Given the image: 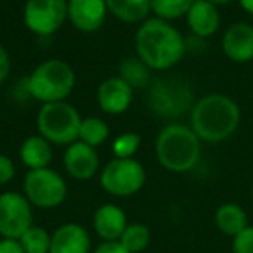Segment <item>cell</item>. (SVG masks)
<instances>
[{"label": "cell", "mask_w": 253, "mask_h": 253, "mask_svg": "<svg viewBox=\"0 0 253 253\" xmlns=\"http://www.w3.org/2000/svg\"><path fill=\"white\" fill-rule=\"evenodd\" d=\"M135 56L153 71H169L184 59L187 42L179 28L160 18H148L137 26Z\"/></svg>", "instance_id": "6da1fadb"}, {"label": "cell", "mask_w": 253, "mask_h": 253, "mask_svg": "<svg viewBox=\"0 0 253 253\" xmlns=\"http://www.w3.org/2000/svg\"><path fill=\"white\" fill-rule=\"evenodd\" d=\"M241 109L238 102L225 94H207L194 102L189 113V126L201 142L218 144L238 132Z\"/></svg>", "instance_id": "7a4b0ae2"}, {"label": "cell", "mask_w": 253, "mask_h": 253, "mask_svg": "<svg viewBox=\"0 0 253 253\" xmlns=\"http://www.w3.org/2000/svg\"><path fill=\"white\" fill-rule=\"evenodd\" d=\"M156 160L172 173H187L200 163L201 139L189 125L170 122L158 132L155 142Z\"/></svg>", "instance_id": "3957f363"}, {"label": "cell", "mask_w": 253, "mask_h": 253, "mask_svg": "<svg viewBox=\"0 0 253 253\" xmlns=\"http://www.w3.org/2000/svg\"><path fill=\"white\" fill-rule=\"evenodd\" d=\"M26 92L32 99L49 102L66 101L77 85V73L73 66L63 59H47L33 68L25 78Z\"/></svg>", "instance_id": "277c9868"}, {"label": "cell", "mask_w": 253, "mask_h": 253, "mask_svg": "<svg viewBox=\"0 0 253 253\" xmlns=\"http://www.w3.org/2000/svg\"><path fill=\"white\" fill-rule=\"evenodd\" d=\"M194 102V92L189 82L180 77L158 78L148 87L149 109L169 122H177L180 116L191 113Z\"/></svg>", "instance_id": "5b68a950"}, {"label": "cell", "mask_w": 253, "mask_h": 253, "mask_svg": "<svg viewBox=\"0 0 253 253\" xmlns=\"http://www.w3.org/2000/svg\"><path fill=\"white\" fill-rule=\"evenodd\" d=\"M82 116L68 101L42 104L37 113V130L52 146H64L78 141Z\"/></svg>", "instance_id": "8992f818"}, {"label": "cell", "mask_w": 253, "mask_h": 253, "mask_svg": "<svg viewBox=\"0 0 253 253\" xmlns=\"http://www.w3.org/2000/svg\"><path fill=\"white\" fill-rule=\"evenodd\" d=\"M102 191L115 198H130L146 184V169L135 158H113L99 170Z\"/></svg>", "instance_id": "52a82bcc"}, {"label": "cell", "mask_w": 253, "mask_h": 253, "mask_svg": "<svg viewBox=\"0 0 253 253\" xmlns=\"http://www.w3.org/2000/svg\"><path fill=\"white\" fill-rule=\"evenodd\" d=\"M23 194L33 207L52 210L64 203L68 196L66 179L54 169L28 170L23 180Z\"/></svg>", "instance_id": "ba28073f"}, {"label": "cell", "mask_w": 253, "mask_h": 253, "mask_svg": "<svg viewBox=\"0 0 253 253\" xmlns=\"http://www.w3.org/2000/svg\"><path fill=\"white\" fill-rule=\"evenodd\" d=\"M25 26L37 37H52L68 21V0H26Z\"/></svg>", "instance_id": "9c48e42d"}, {"label": "cell", "mask_w": 253, "mask_h": 253, "mask_svg": "<svg viewBox=\"0 0 253 253\" xmlns=\"http://www.w3.org/2000/svg\"><path fill=\"white\" fill-rule=\"evenodd\" d=\"M33 225V205L23 193L0 194V238L19 239Z\"/></svg>", "instance_id": "30bf717a"}, {"label": "cell", "mask_w": 253, "mask_h": 253, "mask_svg": "<svg viewBox=\"0 0 253 253\" xmlns=\"http://www.w3.org/2000/svg\"><path fill=\"white\" fill-rule=\"evenodd\" d=\"M97 106L109 116L123 115L134 101V88L122 77H109L97 87Z\"/></svg>", "instance_id": "8fae6325"}, {"label": "cell", "mask_w": 253, "mask_h": 253, "mask_svg": "<svg viewBox=\"0 0 253 253\" xmlns=\"http://www.w3.org/2000/svg\"><path fill=\"white\" fill-rule=\"evenodd\" d=\"M63 165L66 173L75 180H90L101 169L99 155L95 148L77 141L70 144L63 153Z\"/></svg>", "instance_id": "7c38bea8"}, {"label": "cell", "mask_w": 253, "mask_h": 253, "mask_svg": "<svg viewBox=\"0 0 253 253\" xmlns=\"http://www.w3.org/2000/svg\"><path fill=\"white\" fill-rule=\"evenodd\" d=\"M222 52L229 61L245 64L253 61V25L236 21L224 32L220 40Z\"/></svg>", "instance_id": "4fadbf2b"}, {"label": "cell", "mask_w": 253, "mask_h": 253, "mask_svg": "<svg viewBox=\"0 0 253 253\" xmlns=\"http://www.w3.org/2000/svg\"><path fill=\"white\" fill-rule=\"evenodd\" d=\"M106 0H68V21L82 33H94L108 18Z\"/></svg>", "instance_id": "5bb4252c"}, {"label": "cell", "mask_w": 253, "mask_h": 253, "mask_svg": "<svg viewBox=\"0 0 253 253\" xmlns=\"http://www.w3.org/2000/svg\"><path fill=\"white\" fill-rule=\"evenodd\" d=\"M50 253H92L88 231L77 222H66L52 232Z\"/></svg>", "instance_id": "9a60e30c"}, {"label": "cell", "mask_w": 253, "mask_h": 253, "mask_svg": "<svg viewBox=\"0 0 253 253\" xmlns=\"http://www.w3.org/2000/svg\"><path fill=\"white\" fill-rule=\"evenodd\" d=\"M220 21L218 7L210 4L208 0H194V4L186 14L187 28L198 40L213 37L220 28Z\"/></svg>", "instance_id": "2e32d148"}, {"label": "cell", "mask_w": 253, "mask_h": 253, "mask_svg": "<svg viewBox=\"0 0 253 253\" xmlns=\"http://www.w3.org/2000/svg\"><path fill=\"white\" fill-rule=\"evenodd\" d=\"M128 225L123 208L115 203H104L94 211L92 227L102 241H118Z\"/></svg>", "instance_id": "e0dca14e"}, {"label": "cell", "mask_w": 253, "mask_h": 253, "mask_svg": "<svg viewBox=\"0 0 253 253\" xmlns=\"http://www.w3.org/2000/svg\"><path fill=\"white\" fill-rule=\"evenodd\" d=\"M54 158L52 144L40 134L30 135L21 142L19 148V160L28 170H39L50 167Z\"/></svg>", "instance_id": "ac0fdd59"}, {"label": "cell", "mask_w": 253, "mask_h": 253, "mask_svg": "<svg viewBox=\"0 0 253 253\" xmlns=\"http://www.w3.org/2000/svg\"><path fill=\"white\" fill-rule=\"evenodd\" d=\"M108 12L126 25H141L151 14V0H106Z\"/></svg>", "instance_id": "d6986e66"}, {"label": "cell", "mask_w": 253, "mask_h": 253, "mask_svg": "<svg viewBox=\"0 0 253 253\" xmlns=\"http://www.w3.org/2000/svg\"><path fill=\"white\" fill-rule=\"evenodd\" d=\"M213 220L217 229L225 236H238L243 229L248 227V215L245 208L238 203H224L215 210Z\"/></svg>", "instance_id": "ffe728a7"}, {"label": "cell", "mask_w": 253, "mask_h": 253, "mask_svg": "<svg viewBox=\"0 0 253 253\" xmlns=\"http://www.w3.org/2000/svg\"><path fill=\"white\" fill-rule=\"evenodd\" d=\"M118 77H122L134 90L135 88H148L153 82V70L148 64L142 63L137 56L126 57L120 64Z\"/></svg>", "instance_id": "44dd1931"}, {"label": "cell", "mask_w": 253, "mask_h": 253, "mask_svg": "<svg viewBox=\"0 0 253 253\" xmlns=\"http://www.w3.org/2000/svg\"><path fill=\"white\" fill-rule=\"evenodd\" d=\"M109 139V125L99 116H87L82 120L78 141L97 149Z\"/></svg>", "instance_id": "7402d4cb"}, {"label": "cell", "mask_w": 253, "mask_h": 253, "mask_svg": "<svg viewBox=\"0 0 253 253\" xmlns=\"http://www.w3.org/2000/svg\"><path fill=\"white\" fill-rule=\"evenodd\" d=\"M194 0H151V14L165 21L186 18Z\"/></svg>", "instance_id": "603a6c76"}, {"label": "cell", "mask_w": 253, "mask_h": 253, "mask_svg": "<svg viewBox=\"0 0 253 253\" xmlns=\"http://www.w3.org/2000/svg\"><path fill=\"white\" fill-rule=\"evenodd\" d=\"M118 241L130 253H141L148 248L149 241H151V231L146 224L134 222V224L126 225Z\"/></svg>", "instance_id": "cb8c5ba5"}, {"label": "cell", "mask_w": 253, "mask_h": 253, "mask_svg": "<svg viewBox=\"0 0 253 253\" xmlns=\"http://www.w3.org/2000/svg\"><path fill=\"white\" fill-rule=\"evenodd\" d=\"M50 241H52V232L35 224L19 238L25 253H50Z\"/></svg>", "instance_id": "d4e9b609"}, {"label": "cell", "mask_w": 253, "mask_h": 253, "mask_svg": "<svg viewBox=\"0 0 253 253\" xmlns=\"http://www.w3.org/2000/svg\"><path fill=\"white\" fill-rule=\"evenodd\" d=\"M139 148H141V135L135 132H123V134L116 135L111 142L115 158H134Z\"/></svg>", "instance_id": "484cf974"}, {"label": "cell", "mask_w": 253, "mask_h": 253, "mask_svg": "<svg viewBox=\"0 0 253 253\" xmlns=\"http://www.w3.org/2000/svg\"><path fill=\"white\" fill-rule=\"evenodd\" d=\"M232 253H253V225L232 238Z\"/></svg>", "instance_id": "4316f807"}, {"label": "cell", "mask_w": 253, "mask_h": 253, "mask_svg": "<svg viewBox=\"0 0 253 253\" xmlns=\"http://www.w3.org/2000/svg\"><path fill=\"white\" fill-rule=\"evenodd\" d=\"M16 175V167L14 162L9 158L7 155L0 153V186L9 184Z\"/></svg>", "instance_id": "83f0119b"}, {"label": "cell", "mask_w": 253, "mask_h": 253, "mask_svg": "<svg viewBox=\"0 0 253 253\" xmlns=\"http://www.w3.org/2000/svg\"><path fill=\"white\" fill-rule=\"evenodd\" d=\"M11 68H12L11 54H9V50L0 43V85L4 84V82L9 78V75H11Z\"/></svg>", "instance_id": "f1b7e54d"}, {"label": "cell", "mask_w": 253, "mask_h": 253, "mask_svg": "<svg viewBox=\"0 0 253 253\" xmlns=\"http://www.w3.org/2000/svg\"><path fill=\"white\" fill-rule=\"evenodd\" d=\"M92 253H130L120 241H102L101 245L95 246Z\"/></svg>", "instance_id": "f546056e"}, {"label": "cell", "mask_w": 253, "mask_h": 253, "mask_svg": "<svg viewBox=\"0 0 253 253\" xmlns=\"http://www.w3.org/2000/svg\"><path fill=\"white\" fill-rule=\"evenodd\" d=\"M0 253H25L19 239L0 238Z\"/></svg>", "instance_id": "4dcf8cb0"}, {"label": "cell", "mask_w": 253, "mask_h": 253, "mask_svg": "<svg viewBox=\"0 0 253 253\" xmlns=\"http://www.w3.org/2000/svg\"><path fill=\"white\" fill-rule=\"evenodd\" d=\"M236 2H238L239 7H241L246 14L253 18V0H236Z\"/></svg>", "instance_id": "1f68e13d"}, {"label": "cell", "mask_w": 253, "mask_h": 253, "mask_svg": "<svg viewBox=\"0 0 253 253\" xmlns=\"http://www.w3.org/2000/svg\"><path fill=\"white\" fill-rule=\"evenodd\" d=\"M210 4H213V5H217V7H220V5H227V4H231V2H234V0H208Z\"/></svg>", "instance_id": "d6a6232c"}, {"label": "cell", "mask_w": 253, "mask_h": 253, "mask_svg": "<svg viewBox=\"0 0 253 253\" xmlns=\"http://www.w3.org/2000/svg\"><path fill=\"white\" fill-rule=\"evenodd\" d=\"M250 196H252V200H253V184H252V189H250Z\"/></svg>", "instance_id": "836d02e7"}]
</instances>
